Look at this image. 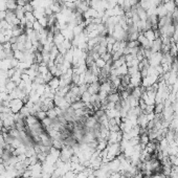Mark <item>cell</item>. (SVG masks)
Wrapping results in <instances>:
<instances>
[{
	"label": "cell",
	"mask_w": 178,
	"mask_h": 178,
	"mask_svg": "<svg viewBox=\"0 0 178 178\" xmlns=\"http://www.w3.org/2000/svg\"><path fill=\"white\" fill-rule=\"evenodd\" d=\"M8 107L11 108V111L13 112L14 114H17L21 111L23 107H24V103L22 102V100L20 99H13L11 100L8 103Z\"/></svg>",
	"instance_id": "6da1fadb"
},
{
	"label": "cell",
	"mask_w": 178,
	"mask_h": 178,
	"mask_svg": "<svg viewBox=\"0 0 178 178\" xmlns=\"http://www.w3.org/2000/svg\"><path fill=\"white\" fill-rule=\"evenodd\" d=\"M161 45H163V41H161V38L155 39V40L152 42V46H151V48H150L151 51H152L153 53L160 51V49H161Z\"/></svg>",
	"instance_id": "7a4b0ae2"
},
{
	"label": "cell",
	"mask_w": 178,
	"mask_h": 178,
	"mask_svg": "<svg viewBox=\"0 0 178 178\" xmlns=\"http://www.w3.org/2000/svg\"><path fill=\"white\" fill-rule=\"evenodd\" d=\"M47 85L49 86V88L53 91H57V89L60 87V78H57V76H53V79L47 83Z\"/></svg>",
	"instance_id": "3957f363"
},
{
	"label": "cell",
	"mask_w": 178,
	"mask_h": 178,
	"mask_svg": "<svg viewBox=\"0 0 178 178\" xmlns=\"http://www.w3.org/2000/svg\"><path fill=\"white\" fill-rule=\"evenodd\" d=\"M121 99V95L118 92H113V93H109L108 94V97H107V100H108V102L109 103H117L120 101Z\"/></svg>",
	"instance_id": "277c9868"
},
{
	"label": "cell",
	"mask_w": 178,
	"mask_h": 178,
	"mask_svg": "<svg viewBox=\"0 0 178 178\" xmlns=\"http://www.w3.org/2000/svg\"><path fill=\"white\" fill-rule=\"evenodd\" d=\"M142 34L145 36L148 40L151 41V42H153V41L155 40V33H154V31H153V29H148V31L142 32Z\"/></svg>",
	"instance_id": "5b68a950"
},
{
	"label": "cell",
	"mask_w": 178,
	"mask_h": 178,
	"mask_svg": "<svg viewBox=\"0 0 178 178\" xmlns=\"http://www.w3.org/2000/svg\"><path fill=\"white\" fill-rule=\"evenodd\" d=\"M15 14H16V17H17L19 20H21L22 18H24V16H25V12H24L23 6H19V5H18L17 8H16V11H15Z\"/></svg>",
	"instance_id": "8992f818"
},
{
	"label": "cell",
	"mask_w": 178,
	"mask_h": 178,
	"mask_svg": "<svg viewBox=\"0 0 178 178\" xmlns=\"http://www.w3.org/2000/svg\"><path fill=\"white\" fill-rule=\"evenodd\" d=\"M33 29H34V31H35L37 34H39V33H41V32L43 31L44 28L42 27V25H41L40 23L38 22V20H37V21H35V22H34V24H33Z\"/></svg>",
	"instance_id": "52a82bcc"
},
{
	"label": "cell",
	"mask_w": 178,
	"mask_h": 178,
	"mask_svg": "<svg viewBox=\"0 0 178 178\" xmlns=\"http://www.w3.org/2000/svg\"><path fill=\"white\" fill-rule=\"evenodd\" d=\"M25 19L27 22H31V23H34L35 21H37V19H36V17L34 16L33 13H25Z\"/></svg>",
	"instance_id": "ba28073f"
},
{
	"label": "cell",
	"mask_w": 178,
	"mask_h": 178,
	"mask_svg": "<svg viewBox=\"0 0 178 178\" xmlns=\"http://www.w3.org/2000/svg\"><path fill=\"white\" fill-rule=\"evenodd\" d=\"M23 8H24V12H25V13H33L34 10H35L33 6V4H32L31 2L26 3V4L23 6Z\"/></svg>",
	"instance_id": "9c48e42d"
},
{
	"label": "cell",
	"mask_w": 178,
	"mask_h": 178,
	"mask_svg": "<svg viewBox=\"0 0 178 178\" xmlns=\"http://www.w3.org/2000/svg\"><path fill=\"white\" fill-rule=\"evenodd\" d=\"M95 65H97L100 69H102V68H104L105 65H106V62H105L102 58H99L97 60H95Z\"/></svg>",
	"instance_id": "30bf717a"
},
{
	"label": "cell",
	"mask_w": 178,
	"mask_h": 178,
	"mask_svg": "<svg viewBox=\"0 0 178 178\" xmlns=\"http://www.w3.org/2000/svg\"><path fill=\"white\" fill-rule=\"evenodd\" d=\"M172 21H173V24L178 22V8L176 6L175 10L173 11V13H172Z\"/></svg>",
	"instance_id": "8fae6325"
},
{
	"label": "cell",
	"mask_w": 178,
	"mask_h": 178,
	"mask_svg": "<svg viewBox=\"0 0 178 178\" xmlns=\"http://www.w3.org/2000/svg\"><path fill=\"white\" fill-rule=\"evenodd\" d=\"M38 22L40 23L41 25H42V27L43 28H47V17H42V18H40L38 20Z\"/></svg>",
	"instance_id": "7c38bea8"
},
{
	"label": "cell",
	"mask_w": 178,
	"mask_h": 178,
	"mask_svg": "<svg viewBox=\"0 0 178 178\" xmlns=\"http://www.w3.org/2000/svg\"><path fill=\"white\" fill-rule=\"evenodd\" d=\"M177 61V60H176ZM176 68H177V74H178V62H177V66H176Z\"/></svg>",
	"instance_id": "4fadbf2b"
}]
</instances>
